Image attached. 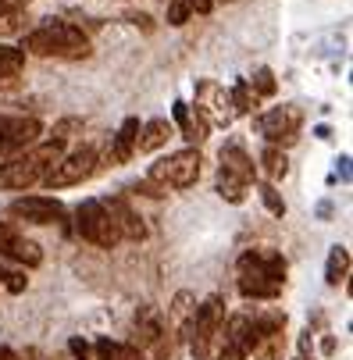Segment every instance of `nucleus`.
<instances>
[{
  "label": "nucleus",
  "mask_w": 353,
  "mask_h": 360,
  "mask_svg": "<svg viewBox=\"0 0 353 360\" xmlns=\"http://www.w3.org/2000/svg\"><path fill=\"white\" fill-rule=\"evenodd\" d=\"M236 285L246 300H275L285 282V257L268 246L246 250L236 264Z\"/></svg>",
  "instance_id": "obj_1"
},
{
  "label": "nucleus",
  "mask_w": 353,
  "mask_h": 360,
  "mask_svg": "<svg viewBox=\"0 0 353 360\" xmlns=\"http://www.w3.org/2000/svg\"><path fill=\"white\" fill-rule=\"evenodd\" d=\"M61 158H65V143H58V139L29 146L25 153H18V158H11L0 168V189H29V186L43 182V175Z\"/></svg>",
  "instance_id": "obj_2"
},
{
  "label": "nucleus",
  "mask_w": 353,
  "mask_h": 360,
  "mask_svg": "<svg viewBox=\"0 0 353 360\" xmlns=\"http://www.w3.org/2000/svg\"><path fill=\"white\" fill-rule=\"evenodd\" d=\"M22 54H36V58H86L89 54V39L82 36V29L68 25V22H46L39 29H32L25 36Z\"/></svg>",
  "instance_id": "obj_3"
},
{
  "label": "nucleus",
  "mask_w": 353,
  "mask_h": 360,
  "mask_svg": "<svg viewBox=\"0 0 353 360\" xmlns=\"http://www.w3.org/2000/svg\"><path fill=\"white\" fill-rule=\"evenodd\" d=\"M225 321V303L222 296H207L204 303L196 307V314L189 321V349H193V360H214V335Z\"/></svg>",
  "instance_id": "obj_4"
},
{
  "label": "nucleus",
  "mask_w": 353,
  "mask_h": 360,
  "mask_svg": "<svg viewBox=\"0 0 353 360\" xmlns=\"http://www.w3.org/2000/svg\"><path fill=\"white\" fill-rule=\"evenodd\" d=\"M75 229H79V236L86 243L104 246V250H111V246L122 243V232H118L115 218L108 214V207L100 200H82L79 203V207H75Z\"/></svg>",
  "instance_id": "obj_5"
},
{
  "label": "nucleus",
  "mask_w": 353,
  "mask_h": 360,
  "mask_svg": "<svg viewBox=\"0 0 353 360\" xmlns=\"http://www.w3.org/2000/svg\"><path fill=\"white\" fill-rule=\"evenodd\" d=\"M200 165H204V158H200V150H175L168 153V158H161L154 168H150V182H158L161 189H189L196 179H200Z\"/></svg>",
  "instance_id": "obj_6"
},
{
  "label": "nucleus",
  "mask_w": 353,
  "mask_h": 360,
  "mask_svg": "<svg viewBox=\"0 0 353 360\" xmlns=\"http://www.w3.org/2000/svg\"><path fill=\"white\" fill-rule=\"evenodd\" d=\"M96 165H100L96 150H93V146H82V150L68 153V158H61L54 168H50V172L43 175V186H50V189H68V186H79V182H86V179L96 172Z\"/></svg>",
  "instance_id": "obj_7"
},
{
  "label": "nucleus",
  "mask_w": 353,
  "mask_h": 360,
  "mask_svg": "<svg viewBox=\"0 0 353 360\" xmlns=\"http://www.w3.org/2000/svg\"><path fill=\"white\" fill-rule=\"evenodd\" d=\"M300 125H304V111L296 104H282V108H271L257 118V129L261 136L268 139V146H289L300 139Z\"/></svg>",
  "instance_id": "obj_8"
},
{
  "label": "nucleus",
  "mask_w": 353,
  "mask_h": 360,
  "mask_svg": "<svg viewBox=\"0 0 353 360\" xmlns=\"http://www.w3.org/2000/svg\"><path fill=\"white\" fill-rule=\"evenodd\" d=\"M43 125L39 118H0V161L4 158H18V153H25L29 146H36Z\"/></svg>",
  "instance_id": "obj_9"
},
{
  "label": "nucleus",
  "mask_w": 353,
  "mask_h": 360,
  "mask_svg": "<svg viewBox=\"0 0 353 360\" xmlns=\"http://www.w3.org/2000/svg\"><path fill=\"white\" fill-rule=\"evenodd\" d=\"M196 115L207 125H232V104L225 86H218L214 79H200L196 82Z\"/></svg>",
  "instance_id": "obj_10"
},
{
  "label": "nucleus",
  "mask_w": 353,
  "mask_h": 360,
  "mask_svg": "<svg viewBox=\"0 0 353 360\" xmlns=\"http://www.w3.org/2000/svg\"><path fill=\"white\" fill-rule=\"evenodd\" d=\"M11 218H22L29 225H54V221H65V203L54 200V196H22L11 203Z\"/></svg>",
  "instance_id": "obj_11"
},
{
  "label": "nucleus",
  "mask_w": 353,
  "mask_h": 360,
  "mask_svg": "<svg viewBox=\"0 0 353 360\" xmlns=\"http://www.w3.org/2000/svg\"><path fill=\"white\" fill-rule=\"evenodd\" d=\"M108 207V214L115 218V225H118V232H122V239H146V225H143V218L129 207V200L125 196H111V200H100Z\"/></svg>",
  "instance_id": "obj_12"
},
{
  "label": "nucleus",
  "mask_w": 353,
  "mask_h": 360,
  "mask_svg": "<svg viewBox=\"0 0 353 360\" xmlns=\"http://www.w3.org/2000/svg\"><path fill=\"white\" fill-rule=\"evenodd\" d=\"M0 257H8V261H15V264H25V268H39L43 264V250L32 239L18 236L15 229H11V236L4 243H0Z\"/></svg>",
  "instance_id": "obj_13"
},
{
  "label": "nucleus",
  "mask_w": 353,
  "mask_h": 360,
  "mask_svg": "<svg viewBox=\"0 0 353 360\" xmlns=\"http://www.w3.org/2000/svg\"><path fill=\"white\" fill-rule=\"evenodd\" d=\"M165 332H168V325H165V314L158 307H143L136 314V342L139 346H158L165 339Z\"/></svg>",
  "instance_id": "obj_14"
},
{
  "label": "nucleus",
  "mask_w": 353,
  "mask_h": 360,
  "mask_svg": "<svg viewBox=\"0 0 353 360\" xmlns=\"http://www.w3.org/2000/svg\"><path fill=\"white\" fill-rule=\"evenodd\" d=\"M222 172H229V175H236V179H243L250 186V182H254V175H257V165H254V158H250L239 143H229L222 150Z\"/></svg>",
  "instance_id": "obj_15"
},
{
  "label": "nucleus",
  "mask_w": 353,
  "mask_h": 360,
  "mask_svg": "<svg viewBox=\"0 0 353 360\" xmlns=\"http://www.w3.org/2000/svg\"><path fill=\"white\" fill-rule=\"evenodd\" d=\"M136 139H139V118H125L122 129L115 132V143H111V161L115 165H125L132 153H136Z\"/></svg>",
  "instance_id": "obj_16"
},
{
  "label": "nucleus",
  "mask_w": 353,
  "mask_h": 360,
  "mask_svg": "<svg viewBox=\"0 0 353 360\" xmlns=\"http://www.w3.org/2000/svg\"><path fill=\"white\" fill-rule=\"evenodd\" d=\"M168 136H172V125H168L165 118H154V122H146V125L139 129L136 150H139V153H154V150H161V146L168 143Z\"/></svg>",
  "instance_id": "obj_17"
},
{
  "label": "nucleus",
  "mask_w": 353,
  "mask_h": 360,
  "mask_svg": "<svg viewBox=\"0 0 353 360\" xmlns=\"http://www.w3.org/2000/svg\"><path fill=\"white\" fill-rule=\"evenodd\" d=\"M175 122H179V129H182V136H186L189 143H204V139H207V129H211V125L200 118V115H193V108L182 104V100L175 104Z\"/></svg>",
  "instance_id": "obj_18"
},
{
  "label": "nucleus",
  "mask_w": 353,
  "mask_h": 360,
  "mask_svg": "<svg viewBox=\"0 0 353 360\" xmlns=\"http://www.w3.org/2000/svg\"><path fill=\"white\" fill-rule=\"evenodd\" d=\"M25 65V54L18 46H0V89H11L18 72Z\"/></svg>",
  "instance_id": "obj_19"
},
{
  "label": "nucleus",
  "mask_w": 353,
  "mask_h": 360,
  "mask_svg": "<svg viewBox=\"0 0 353 360\" xmlns=\"http://www.w3.org/2000/svg\"><path fill=\"white\" fill-rule=\"evenodd\" d=\"M193 314H196V296L193 292H175V300H172V307H168V321L175 325V328H189V321H193Z\"/></svg>",
  "instance_id": "obj_20"
},
{
  "label": "nucleus",
  "mask_w": 353,
  "mask_h": 360,
  "mask_svg": "<svg viewBox=\"0 0 353 360\" xmlns=\"http://www.w3.org/2000/svg\"><path fill=\"white\" fill-rule=\"evenodd\" d=\"M346 275H349V250H346V246H332L328 268H325V282H328L332 289H339V285L346 282Z\"/></svg>",
  "instance_id": "obj_21"
},
{
  "label": "nucleus",
  "mask_w": 353,
  "mask_h": 360,
  "mask_svg": "<svg viewBox=\"0 0 353 360\" xmlns=\"http://www.w3.org/2000/svg\"><path fill=\"white\" fill-rule=\"evenodd\" d=\"M93 353H96V360H143L139 346H132V342H111V339H100Z\"/></svg>",
  "instance_id": "obj_22"
},
{
  "label": "nucleus",
  "mask_w": 353,
  "mask_h": 360,
  "mask_svg": "<svg viewBox=\"0 0 353 360\" xmlns=\"http://www.w3.org/2000/svg\"><path fill=\"white\" fill-rule=\"evenodd\" d=\"M229 104H232V115H254L257 111V96H254V89L246 86V79H239L229 89Z\"/></svg>",
  "instance_id": "obj_23"
},
{
  "label": "nucleus",
  "mask_w": 353,
  "mask_h": 360,
  "mask_svg": "<svg viewBox=\"0 0 353 360\" xmlns=\"http://www.w3.org/2000/svg\"><path fill=\"white\" fill-rule=\"evenodd\" d=\"M261 168H264L268 182H275V179H282V175L289 172V161H285V153H282L278 146H264V150H261Z\"/></svg>",
  "instance_id": "obj_24"
},
{
  "label": "nucleus",
  "mask_w": 353,
  "mask_h": 360,
  "mask_svg": "<svg viewBox=\"0 0 353 360\" xmlns=\"http://www.w3.org/2000/svg\"><path fill=\"white\" fill-rule=\"evenodd\" d=\"M246 182L243 179H236V175H229V172H222L218 168V193H222V200H229V203H243L246 200Z\"/></svg>",
  "instance_id": "obj_25"
},
{
  "label": "nucleus",
  "mask_w": 353,
  "mask_h": 360,
  "mask_svg": "<svg viewBox=\"0 0 353 360\" xmlns=\"http://www.w3.org/2000/svg\"><path fill=\"white\" fill-rule=\"evenodd\" d=\"M282 346H285V335H282V332L261 335L257 346H254V356H257V360H282Z\"/></svg>",
  "instance_id": "obj_26"
},
{
  "label": "nucleus",
  "mask_w": 353,
  "mask_h": 360,
  "mask_svg": "<svg viewBox=\"0 0 353 360\" xmlns=\"http://www.w3.org/2000/svg\"><path fill=\"white\" fill-rule=\"evenodd\" d=\"M246 86L254 89V96H257V100H261V96H275V89H278V86H275V72H271V68H257V72H254V79H250Z\"/></svg>",
  "instance_id": "obj_27"
},
{
  "label": "nucleus",
  "mask_w": 353,
  "mask_h": 360,
  "mask_svg": "<svg viewBox=\"0 0 353 360\" xmlns=\"http://www.w3.org/2000/svg\"><path fill=\"white\" fill-rule=\"evenodd\" d=\"M261 200H264V207H268L275 218L285 214V200H282V193L275 189V182H261Z\"/></svg>",
  "instance_id": "obj_28"
},
{
  "label": "nucleus",
  "mask_w": 353,
  "mask_h": 360,
  "mask_svg": "<svg viewBox=\"0 0 353 360\" xmlns=\"http://www.w3.org/2000/svg\"><path fill=\"white\" fill-rule=\"evenodd\" d=\"M22 29V8H0V36H15Z\"/></svg>",
  "instance_id": "obj_29"
},
{
  "label": "nucleus",
  "mask_w": 353,
  "mask_h": 360,
  "mask_svg": "<svg viewBox=\"0 0 353 360\" xmlns=\"http://www.w3.org/2000/svg\"><path fill=\"white\" fill-rule=\"evenodd\" d=\"M189 15V0H168V25H186Z\"/></svg>",
  "instance_id": "obj_30"
},
{
  "label": "nucleus",
  "mask_w": 353,
  "mask_h": 360,
  "mask_svg": "<svg viewBox=\"0 0 353 360\" xmlns=\"http://www.w3.org/2000/svg\"><path fill=\"white\" fill-rule=\"evenodd\" d=\"M0 282H4L8 292H25V285H29V278H25L22 271H8V268L0 271Z\"/></svg>",
  "instance_id": "obj_31"
},
{
  "label": "nucleus",
  "mask_w": 353,
  "mask_h": 360,
  "mask_svg": "<svg viewBox=\"0 0 353 360\" xmlns=\"http://www.w3.org/2000/svg\"><path fill=\"white\" fill-rule=\"evenodd\" d=\"M79 129H82V122H79V118H65V122H58V125H54V139H58V143H65V139H68L72 132H79Z\"/></svg>",
  "instance_id": "obj_32"
},
{
  "label": "nucleus",
  "mask_w": 353,
  "mask_h": 360,
  "mask_svg": "<svg viewBox=\"0 0 353 360\" xmlns=\"http://www.w3.org/2000/svg\"><path fill=\"white\" fill-rule=\"evenodd\" d=\"M68 349H72V356H75V360H96V353H93V346H89L86 339H72V342H68Z\"/></svg>",
  "instance_id": "obj_33"
},
{
  "label": "nucleus",
  "mask_w": 353,
  "mask_h": 360,
  "mask_svg": "<svg viewBox=\"0 0 353 360\" xmlns=\"http://www.w3.org/2000/svg\"><path fill=\"white\" fill-rule=\"evenodd\" d=\"M132 193H143V196H154V200H161L168 189H161L158 182H150V179H146V182H136V186H132Z\"/></svg>",
  "instance_id": "obj_34"
},
{
  "label": "nucleus",
  "mask_w": 353,
  "mask_h": 360,
  "mask_svg": "<svg viewBox=\"0 0 353 360\" xmlns=\"http://www.w3.org/2000/svg\"><path fill=\"white\" fill-rule=\"evenodd\" d=\"M214 0H189V11H200V15H207L211 11Z\"/></svg>",
  "instance_id": "obj_35"
},
{
  "label": "nucleus",
  "mask_w": 353,
  "mask_h": 360,
  "mask_svg": "<svg viewBox=\"0 0 353 360\" xmlns=\"http://www.w3.org/2000/svg\"><path fill=\"white\" fill-rule=\"evenodd\" d=\"M132 22L143 25V29H150V15H132Z\"/></svg>",
  "instance_id": "obj_36"
},
{
  "label": "nucleus",
  "mask_w": 353,
  "mask_h": 360,
  "mask_svg": "<svg viewBox=\"0 0 353 360\" xmlns=\"http://www.w3.org/2000/svg\"><path fill=\"white\" fill-rule=\"evenodd\" d=\"M8 236H11V229H8V225H0V243H4Z\"/></svg>",
  "instance_id": "obj_37"
},
{
  "label": "nucleus",
  "mask_w": 353,
  "mask_h": 360,
  "mask_svg": "<svg viewBox=\"0 0 353 360\" xmlns=\"http://www.w3.org/2000/svg\"><path fill=\"white\" fill-rule=\"evenodd\" d=\"M296 360H307V356H296ZM311 360H314V356H311Z\"/></svg>",
  "instance_id": "obj_38"
},
{
  "label": "nucleus",
  "mask_w": 353,
  "mask_h": 360,
  "mask_svg": "<svg viewBox=\"0 0 353 360\" xmlns=\"http://www.w3.org/2000/svg\"><path fill=\"white\" fill-rule=\"evenodd\" d=\"M225 4H232V0H225Z\"/></svg>",
  "instance_id": "obj_39"
}]
</instances>
